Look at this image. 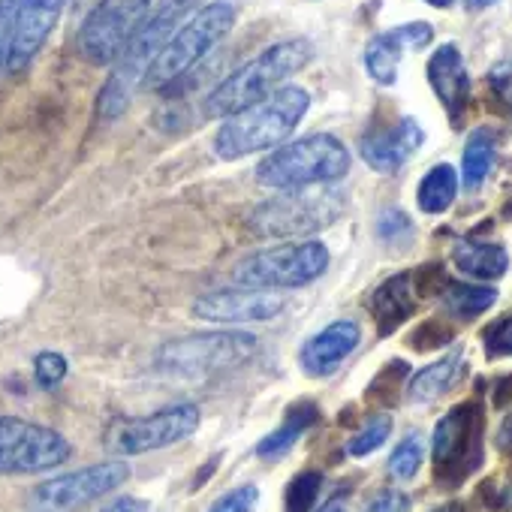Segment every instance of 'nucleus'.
<instances>
[{"instance_id": "6ab92c4d", "label": "nucleus", "mask_w": 512, "mask_h": 512, "mask_svg": "<svg viewBox=\"0 0 512 512\" xmlns=\"http://www.w3.org/2000/svg\"><path fill=\"white\" fill-rule=\"evenodd\" d=\"M362 329L353 320H335L323 332H317L299 353L302 371L308 377H329L341 368V362L359 347Z\"/></svg>"}, {"instance_id": "a211bd4d", "label": "nucleus", "mask_w": 512, "mask_h": 512, "mask_svg": "<svg viewBox=\"0 0 512 512\" xmlns=\"http://www.w3.org/2000/svg\"><path fill=\"white\" fill-rule=\"evenodd\" d=\"M422 142H425V130L419 127V121L416 118H401L389 130L365 133L362 142H359V154L374 172L392 175L422 148Z\"/></svg>"}, {"instance_id": "ddd939ff", "label": "nucleus", "mask_w": 512, "mask_h": 512, "mask_svg": "<svg viewBox=\"0 0 512 512\" xmlns=\"http://www.w3.org/2000/svg\"><path fill=\"white\" fill-rule=\"evenodd\" d=\"M127 479H130V464L124 458H112L37 485L31 500L37 509H73L121 488Z\"/></svg>"}, {"instance_id": "2f4dec72", "label": "nucleus", "mask_w": 512, "mask_h": 512, "mask_svg": "<svg viewBox=\"0 0 512 512\" xmlns=\"http://www.w3.org/2000/svg\"><path fill=\"white\" fill-rule=\"evenodd\" d=\"M482 344H485L488 359L512 356V317H503V320L491 323V326L482 332Z\"/></svg>"}, {"instance_id": "4be33fe9", "label": "nucleus", "mask_w": 512, "mask_h": 512, "mask_svg": "<svg viewBox=\"0 0 512 512\" xmlns=\"http://www.w3.org/2000/svg\"><path fill=\"white\" fill-rule=\"evenodd\" d=\"M317 422H320V407H317V404L302 401V404L290 407L284 425H281L278 431L266 434L260 443H256V455H260V458H269V461L287 455V452L299 443V437H302L308 428H314Z\"/></svg>"}, {"instance_id": "79ce46f5", "label": "nucleus", "mask_w": 512, "mask_h": 512, "mask_svg": "<svg viewBox=\"0 0 512 512\" xmlns=\"http://www.w3.org/2000/svg\"><path fill=\"white\" fill-rule=\"evenodd\" d=\"M425 4H431V7H437V10H446V7L455 4V0H425Z\"/></svg>"}, {"instance_id": "58836bf2", "label": "nucleus", "mask_w": 512, "mask_h": 512, "mask_svg": "<svg viewBox=\"0 0 512 512\" xmlns=\"http://www.w3.org/2000/svg\"><path fill=\"white\" fill-rule=\"evenodd\" d=\"M497 446H500V449H512V413L503 419V425H500V431H497Z\"/></svg>"}, {"instance_id": "c9c22d12", "label": "nucleus", "mask_w": 512, "mask_h": 512, "mask_svg": "<svg viewBox=\"0 0 512 512\" xmlns=\"http://www.w3.org/2000/svg\"><path fill=\"white\" fill-rule=\"evenodd\" d=\"M410 509V497L398 488H389V491H380L368 506L365 512H407Z\"/></svg>"}, {"instance_id": "5701e85b", "label": "nucleus", "mask_w": 512, "mask_h": 512, "mask_svg": "<svg viewBox=\"0 0 512 512\" xmlns=\"http://www.w3.org/2000/svg\"><path fill=\"white\" fill-rule=\"evenodd\" d=\"M494 157H497V136L494 130L488 127H476L470 136H467V145H464V160H461V187L467 193L479 190L494 166Z\"/></svg>"}, {"instance_id": "4c0bfd02", "label": "nucleus", "mask_w": 512, "mask_h": 512, "mask_svg": "<svg viewBox=\"0 0 512 512\" xmlns=\"http://www.w3.org/2000/svg\"><path fill=\"white\" fill-rule=\"evenodd\" d=\"M509 404H512V374L503 377V380L497 383V389H494V407L503 410V407H509Z\"/></svg>"}, {"instance_id": "20e7f679", "label": "nucleus", "mask_w": 512, "mask_h": 512, "mask_svg": "<svg viewBox=\"0 0 512 512\" xmlns=\"http://www.w3.org/2000/svg\"><path fill=\"white\" fill-rule=\"evenodd\" d=\"M350 172V151L332 133H311L272 148L253 175L269 190H305L341 181Z\"/></svg>"}, {"instance_id": "393cba45", "label": "nucleus", "mask_w": 512, "mask_h": 512, "mask_svg": "<svg viewBox=\"0 0 512 512\" xmlns=\"http://www.w3.org/2000/svg\"><path fill=\"white\" fill-rule=\"evenodd\" d=\"M458 187H461V178L458 172L449 166V163H437L425 172V178L419 181V190H416V205L419 211L425 214H443L452 208L455 196H458Z\"/></svg>"}, {"instance_id": "423d86ee", "label": "nucleus", "mask_w": 512, "mask_h": 512, "mask_svg": "<svg viewBox=\"0 0 512 512\" xmlns=\"http://www.w3.org/2000/svg\"><path fill=\"white\" fill-rule=\"evenodd\" d=\"M329 263L332 256L323 241H284L235 263L232 284L250 290H296L323 278Z\"/></svg>"}, {"instance_id": "c85d7f7f", "label": "nucleus", "mask_w": 512, "mask_h": 512, "mask_svg": "<svg viewBox=\"0 0 512 512\" xmlns=\"http://www.w3.org/2000/svg\"><path fill=\"white\" fill-rule=\"evenodd\" d=\"M323 488V473L305 470L287 488V512H311Z\"/></svg>"}, {"instance_id": "f704fd0d", "label": "nucleus", "mask_w": 512, "mask_h": 512, "mask_svg": "<svg viewBox=\"0 0 512 512\" xmlns=\"http://www.w3.org/2000/svg\"><path fill=\"white\" fill-rule=\"evenodd\" d=\"M19 0H0V70L7 64L10 40H13V22H16Z\"/></svg>"}, {"instance_id": "39448f33", "label": "nucleus", "mask_w": 512, "mask_h": 512, "mask_svg": "<svg viewBox=\"0 0 512 512\" xmlns=\"http://www.w3.org/2000/svg\"><path fill=\"white\" fill-rule=\"evenodd\" d=\"M232 28H235V7L229 0H214V4H205L202 10H193L190 19L181 22L178 31L169 37V43L160 49V55L148 67L142 85H148L154 91L172 88L199 61H205L208 52L214 46H220Z\"/></svg>"}, {"instance_id": "7c9ffc66", "label": "nucleus", "mask_w": 512, "mask_h": 512, "mask_svg": "<svg viewBox=\"0 0 512 512\" xmlns=\"http://www.w3.org/2000/svg\"><path fill=\"white\" fill-rule=\"evenodd\" d=\"M256 503H260V488L247 482V485L226 491L220 500H214V506L208 512H253Z\"/></svg>"}, {"instance_id": "a878e982", "label": "nucleus", "mask_w": 512, "mask_h": 512, "mask_svg": "<svg viewBox=\"0 0 512 512\" xmlns=\"http://www.w3.org/2000/svg\"><path fill=\"white\" fill-rule=\"evenodd\" d=\"M443 308L455 320H473L485 314L497 302L494 287H479V284H443Z\"/></svg>"}, {"instance_id": "412c9836", "label": "nucleus", "mask_w": 512, "mask_h": 512, "mask_svg": "<svg viewBox=\"0 0 512 512\" xmlns=\"http://www.w3.org/2000/svg\"><path fill=\"white\" fill-rule=\"evenodd\" d=\"M452 266L473 281H497L509 269V253L494 241H458L452 247Z\"/></svg>"}, {"instance_id": "bb28decb", "label": "nucleus", "mask_w": 512, "mask_h": 512, "mask_svg": "<svg viewBox=\"0 0 512 512\" xmlns=\"http://www.w3.org/2000/svg\"><path fill=\"white\" fill-rule=\"evenodd\" d=\"M422 458H425V449H422V437L419 434H410L404 437L395 452L389 455V476L398 479V482H407L419 473L422 467Z\"/></svg>"}, {"instance_id": "9b49d317", "label": "nucleus", "mask_w": 512, "mask_h": 512, "mask_svg": "<svg viewBox=\"0 0 512 512\" xmlns=\"http://www.w3.org/2000/svg\"><path fill=\"white\" fill-rule=\"evenodd\" d=\"M151 10V0H100L79 28V52L94 67H112Z\"/></svg>"}, {"instance_id": "6e6552de", "label": "nucleus", "mask_w": 512, "mask_h": 512, "mask_svg": "<svg viewBox=\"0 0 512 512\" xmlns=\"http://www.w3.org/2000/svg\"><path fill=\"white\" fill-rule=\"evenodd\" d=\"M202 422V413L196 404H172L148 416H130V419H115L106 428L103 446L106 452L118 458L142 455V452H157L166 446H175L187 440Z\"/></svg>"}, {"instance_id": "1a4fd4ad", "label": "nucleus", "mask_w": 512, "mask_h": 512, "mask_svg": "<svg viewBox=\"0 0 512 512\" xmlns=\"http://www.w3.org/2000/svg\"><path fill=\"white\" fill-rule=\"evenodd\" d=\"M73 455L70 440L46 425L0 416V473L4 476H31L61 467Z\"/></svg>"}, {"instance_id": "ea45409f", "label": "nucleus", "mask_w": 512, "mask_h": 512, "mask_svg": "<svg viewBox=\"0 0 512 512\" xmlns=\"http://www.w3.org/2000/svg\"><path fill=\"white\" fill-rule=\"evenodd\" d=\"M494 0H467V10H488Z\"/></svg>"}, {"instance_id": "cd10ccee", "label": "nucleus", "mask_w": 512, "mask_h": 512, "mask_svg": "<svg viewBox=\"0 0 512 512\" xmlns=\"http://www.w3.org/2000/svg\"><path fill=\"white\" fill-rule=\"evenodd\" d=\"M389 434H392V416L377 413V416H371V419H368V425H365L359 434H353V437H350L347 452H350L353 458H365V455L377 452V449L389 440Z\"/></svg>"}, {"instance_id": "4468645a", "label": "nucleus", "mask_w": 512, "mask_h": 512, "mask_svg": "<svg viewBox=\"0 0 512 512\" xmlns=\"http://www.w3.org/2000/svg\"><path fill=\"white\" fill-rule=\"evenodd\" d=\"M287 308V299L278 290H250L232 287L205 293L193 302V317L214 326H247V323H272Z\"/></svg>"}, {"instance_id": "f8f14e48", "label": "nucleus", "mask_w": 512, "mask_h": 512, "mask_svg": "<svg viewBox=\"0 0 512 512\" xmlns=\"http://www.w3.org/2000/svg\"><path fill=\"white\" fill-rule=\"evenodd\" d=\"M335 196L317 193V187L305 190H284V196L266 199L256 205L250 214V226L260 235H275V238H299L311 235L323 226H329L338 214Z\"/></svg>"}, {"instance_id": "f257e3e1", "label": "nucleus", "mask_w": 512, "mask_h": 512, "mask_svg": "<svg viewBox=\"0 0 512 512\" xmlns=\"http://www.w3.org/2000/svg\"><path fill=\"white\" fill-rule=\"evenodd\" d=\"M311 109V94L299 85H284L269 97L244 106L220 121L214 133V154L220 160H241L284 145Z\"/></svg>"}, {"instance_id": "0eeeda50", "label": "nucleus", "mask_w": 512, "mask_h": 512, "mask_svg": "<svg viewBox=\"0 0 512 512\" xmlns=\"http://www.w3.org/2000/svg\"><path fill=\"white\" fill-rule=\"evenodd\" d=\"M260 341L250 332H199V335H184L175 341H166L157 356L154 368L163 377H178V380H193V377H208L226 368H235L247 362Z\"/></svg>"}, {"instance_id": "dca6fc26", "label": "nucleus", "mask_w": 512, "mask_h": 512, "mask_svg": "<svg viewBox=\"0 0 512 512\" xmlns=\"http://www.w3.org/2000/svg\"><path fill=\"white\" fill-rule=\"evenodd\" d=\"M434 40V28L428 22H410L401 28H392L386 34H377L365 49V70L377 85H395L398 67L407 52L425 49Z\"/></svg>"}, {"instance_id": "e433bc0d", "label": "nucleus", "mask_w": 512, "mask_h": 512, "mask_svg": "<svg viewBox=\"0 0 512 512\" xmlns=\"http://www.w3.org/2000/svg\"><path fill=\"white\" fill-rule=\"evenodd\" d=\"M148 500H139V497H118L115 503L103 506L100 512H148Z\"/></svg>"}, {"instance_id": "72a5a7b5", "label": "nucleus", "mask_w": 512, "mask_h": 512, "mask_svg": "<svg viewBox=\"0 0 512 512\" xmlns=\"http://www.w3.org/2000/svg\"><path fill=\"white\" fill-rule=\"evenodd\" d=\"M488 85H491V94L497 97V103L506 112H512V61H500L488 73Z\"/></svg>"}, {"instance_id": "9d476101", "label": "nucleus", "mask_w": 512, "mask_h": 512, "mask_svg": "<svg viewBox=\"0 0 512 512\" xmlns=\"http://www.w3.org/2000/svg\"><path fill=\"white\" fill-rule=\"evenodd\" d=\"M434 473L443 485H461L482 464V410L476 401L452 407L434 428Z\"/></svg>"}, {"instance_id": "a19ab883", "label": "nucleus", "mask_w": 512, "mask_h": 512, "mask_svg": "<svg viewBox=\"0 0 512 512\" xmlns=\"http://www.w3.org/2000/svg\"><path fill=\"white\" fill-rule=\"evenodd\" d=\"M320 512H347V506H344L341 500H329Z\"/></svg>"}, {"instance_id": "f3484780", "label": "nucleus", "mask_w": 512, "mask_h": 512, "mask_svg": "<svg viewBox=\"0 0 512 512\" xmlns=\"http://www.w3.org/2000/svg\"><path fill=\"white\" fill-rule=\"evenodd\" d=\"M425 73H428V85L437 94V100L443 103L452 127H461L464 115L470 109L473 85H470V73H467V64H464L458 46H452V43L440 46L428 58V70Z\"/></svg>"}, {"instance_id": "2eb2a0df", "label": "nucleus", "mask_w": 512, "mask_h": 512, "mask_svg": "<svg viewBox=\"0 0 512 512\" xmlns=\"http://www.w3.org/2000/svg\"><path fill=\"white\" fill-rule=\"evenodd\" d=\"M67 0H19L16 22H13V40L7 52V70L22 73L46 46L49 34L55 31Z\"/></svg>"}, {"instance_id": "f03ea898", "label": "nucleus", "mask_w": 512, "mask_h": 512, "mask_svg": "<svg viewBox=\"0 0 512 512\" xmlns=\"http://www.w3.org/2000/svg\"><path fill=\"white\" fill-rule=\"evenodd\" d=\"M199 0H157L130 37V43L121 49V55L112 64V73L97 97V112L106 121H115L127 112L133 103V94L142 88L148 67L160 55V49L169 43V37L178 31V25L196 10Z\"/></svg>"}, {"instance_id": "b1692460", "label": "nucleus", "mask_w": 512, "mask_h": 512, "mask_svg": "<svg viewBox=\"0 0 512 512\" xmlns=\"http://www.w3.org/2000/svg\"><path fill=\"white\" fill-rule=\"evenodd\" d=\"M461 374H464V359H461V353L455 350V353L443 356L440 362H434V365L422 368V371L410 380V386H407V398H410V401H416V404L434 401V398H440L443 392H449V389L458 383V377H461Z\"/></svg>"}, {"instance_id": "473e14b6", "label": "nucleus", "mask_w": 512, "mask_h": 512, "mask_svg": "<svg viewBox=\"0 0 512 512\" xmlns=\"http://www.w3.org/2000/svg\"><path fill=\"white\" fill-rule=\"evenodd\" d=\"M67 359L61 356V353H52V350H46V353H40L37 359H34V377H37V383L43 386V389H52V386H58L64 377H67Z\"/></svg>"}, {"instance_id": "7ed1b4c3", "label": "nucleus", "mask_w": 512, "mask_h": 512, "mask_svg": "<svg viewBox=\"0 0 512 512\" xmlns=\"http://www.w3.org/2000/svg\"><path fill=\"white\" fill-rule=\"evenodd\" d=\"M314 58V46L305 37L281 40L269 49H263L256 58L241 64L235 73H229L223 82L214 85V91L205 97L202 112L205 118L223 121L244 106L269 97L272 91L284 88L287 79H293L299 70H305Z\"/></svg>"}, {"instance_id": "aec40b11", "label": "nucleus", "mask_w": 512, "mask_h": 512, "mask_svg": "<svg viewBox=\"0 0 512 512\" xmlns=\"http://www.w3.org/2000/svg\"><path fill=\"white\" fill-rule=\"evenodd\" d=\"M413 275L410 272H401V275H392L389 281H383L374 296H371V314H374V323L380 329V335H392L416 308V299H413Z\"/></svg>"}, {"instance_id": "c756f323", "label": "nucleus", "mask_w": 512, "mask_h": 512, "mask_svg": "<svg viewBox=\"0 0 512 512\" xmlns=\"http://www.w3.org/2000/svg\"><path fill=\"white\" fill-rule=\"evenodd\" d=\"M377 235L386 244H404V241L413 238V223H410V217L401 208H386L377 217Z\"/></svg>"}]
</instances>
